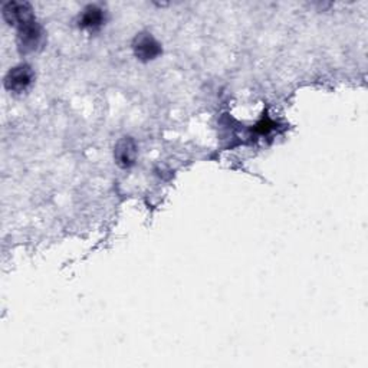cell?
Listing matches in <instances>:
<instances>
[{
  "label": "cell",
  "mask_w": 368,
  "mask_h": 368,
  "mask_svg": "<svg viewBox=\"0 0 368 368\" xmlns=\"http://www.w3.org/2000/svg\"><path fill=\"white\" fill-rule=\"evenodd\" d=\"M18 45L20 52L29 53L38 49L42 41V27L35 19L18 27Z\"/></svg>",
  "instance_id": "6da1fadb"
},
{
  "label": "cell",
  "mask_w": 368,
  "mask_h": 368,
  "mask_svg": "<svg viewBox=\"0 0 368 368\" xmlns=\"http://www.w3.org/2000/svg\"><path fill=\"white\" fill-rule=\"evenodd\" d=\"M34 81V71L29 65H18L12 68L6 78H5V87L13 93H23Z\"/></svg>",
  "instance_id": "7a4b0ae2"
},
{
  "label": "cell",
  "mask_w": 368,
  "mask_h": 368,
  "mask_svg": "<svg viewBox=\"0 0 368 368\" xmlns=\"http://www.w3.org/2000/svg\"><path fill=\"white\" fill-rule=\"evenodd\" d=\"M132 49L137 58L143 62L153 61L161 53V45L150 34H139L134 39Z\"/></svg>",
  "instance_id": "3957f363"
},
{
  "label": "cell",
  "mask_w": 368,
  "mask_h": 368,
  "mask_svg": "<svg viewBox=\"0 0 368 368\" xmlns=\"http://www.w3.org/2000/svg\"><path fill=\"white\" fill-rule=\"evenodd\" d=\"M2 12H4L5 20L9 25H13L18 27L35 19L32 6L26 2H9L4 6Z\"/></svg>",
  "instance_id": "277c9868"
},
{
  "label": "cell",
  "mask_w": 368,
  "mask_h": 368,
  "mask_svg": "<svg viewBox=\"0 0 368 368\" xmlns=\"http://www.w3.org/2000/svg\"><path fill=\"white\" fill-rule=\"evenodd\" d=\"M116 161L123 168H130L135 164L137 160V146L134 139L130 137H123L114 150Z\"/></svg>",
  "instance_id": "5b68a950"
},
{
  "label": "cell",
  "mask_w": 368,
  "mask_h": 368,
  "mask_svg": "<svg viewBox=\"0 0 368 368\" xmlns=\"http://www.w3.org/2000/svg\"><path fill=\"white\" fill-rule=\"evenodd\" d=\"M105 18H104V12L102 9H100L98 6H88L85 8L81 18H79V26L85 27V29H98V27L104 23Z\"/></svg>",
  "instance_id": "8992f818"
}]
</instances>
